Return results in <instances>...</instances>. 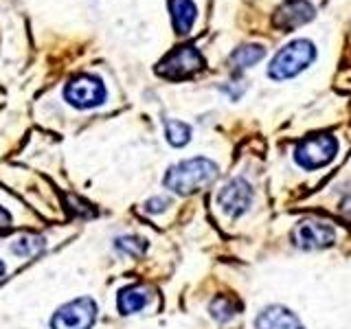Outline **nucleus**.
I'll use <instances>...</instances> for the list:
<instances>
[{
  "mask_svg": "<svg viewBox=\"0 0 351 329\" xmlns=\"http://www.w3.org/2000/svg\"><path fill=\"white\" fill-rule=\"evenodd\" d=\"M217 164L208 158H189L169 167L165 173V186L178 195H189L213 184L217 178Z\"/></svg>",
  "mask_w": 351,
  "mask_h": 329,
  "instance_id": "f257e3e1",
  "label": "nucleus"
},
{
  "mask_svg": "<svg viewBox=\"0 0 351 329\" xmlns=\"http://www.w3.org/2000/svg\"><path fill=\"white\" fill-rule=\"evenodd\" d=\"M316 58V49L312 42L307 40H294L274 55V60L270 62L268 69V77L270 80H290V77H296L301 71H305Z\"/></svg>",
  "mask_w": 351,
  "mask_h": 329,
  "instance_id": "f03ea898",
  "label": "nucleus"
},
{
  "mask_svg": "<svg viewBox=\"0 0 351 329\" xmlns=\"http://www.w3.org/2000/svg\"><path fill=\"white\" fill-rule=\"evenodd\" d=\"M204 69V58L195 47L186 44V47H178L171 53H167L158 62L156 73L165 80H186V77L195 75L197 71Z\"/></svg>",
  "mask_w": 351,
  "mask_h": 329,
  "instance_id": "7ed1b4c3",
  "label": "nucleus"
},
{
  "mask_svg": "<svg viewBox=\"0 0 351 329\" xmlns=\"http://www.w3.org/2000/svg\"><path fill=\"white\" fill-rule=\"evenodd\" d=\"M336 151H338V141L332 134H316L310 138H303L294 147V160L303 169H318L325 167L327 162H332Z\"/></svg>",
  "mask_w": 351,
  "mask_h": 329,
  "instance_id": "20e7f679",
  "label": "nucleus"
},
{
  "mask_svg": "<svg viewBox=\"0 0 351 329\" xmlns=\"http://www.w3.org/2000/svg\"><path fill=\"white\" fill-rule=\"evenodd\" d=\"M64 97L71 106L88 110V108H97L106 101V86L99 77L93 75H77L66 84L64 88Z\"/></svg>",
  "mask_w": 351,
  "mask_h": 329,
  "instance_id": "39448f33",
  "label": "nucleus"
},
{
  "mask_svg": "<svg viewBox=\"0 0 351 329\" xmlns=\"http://www.w3.org/2000/svg\"><path fill=\"white\" fill-rule=\"evenodd\" d=\"M97 321V303L88 296L62 305L51 318L53 329H90Z\"/></svg>",
  "mask_w": 351,
  "mask_h": 329,
  "instance_id": "423d86ee",
  "label": "nucleus"
},
{
  "mask_svg": "<svg viewBox=\"0 0 351 329\" xmlns=\"http://www.w3.org/2000/svg\"><path fill=\"white\" fill-rule=\"evenodd\" d=\"M334 239V228L325 222H316V219H307V222L296 224V228L292 230V244L301 250H321L332 246Z\"/></svg>",
  "mask_w": 351,
  "mask_h": 329,
  "instance_id": "0eeeda50",
  "label": "nucleus"
},
{
  "mask_svg": "<svg viewBox=\"0 0 351 329\" xmlns=\"http://www.w3.org/2000/svg\"><path fill=\"white\" fill-rule=\"evenodd\" d=\"M250 202H252V186L244 178L230 180L217 193V204L228 217H239L241 213H246Z\"/></svg>",
  "mask_w": 351,
  "mask_h": 329,
  "instance_id": "6e6552de",
  "label": "nucleus"
},
{
  "mask_svg": "<svg viewBox=\"0 0 351 329\" xmlns=\"http://www.w3.org/2000/svg\"><path fill=\"white\" fill-rule=\"evenodd\" d=\"M314 18V7L307 0H285V3L277 9L272 22L274 27L281 31H290L296 27H303L305 22Z\"/></svg>",
  "mask_w": 351,
  "mask_h": 329,
  "instance_id": "1a4fd4ad",
  "label": "nucleus"
},
{
  "mask_svg": "<svg viewBox=\"0 0 351 329\" xmlns=\"http://www.w3.org/2000/svg\"><path fill=\"white\" fill-rule=\"evenodd\" d=\"M255 329H303V325L288 307L270 305L257 316Z\"/></svg>",
  "mask_w": 351,
  "mask_h": 329,
  "instance_id": "9d476101",
  "label": "nucleus"
},
{
  "mask_svg": "<svg viewBox=\"0 0 351 329\" xmlns=\"http://www.w3.org/2000/svg\"><path fill=\"white\" fill-rule=\"evenodd\" d=\"M169 11H171V22L178 36H186L193 29V22L197 16V9L191 0H169Z\"/></svg>",
  "mask_w": 351,
  "mask_h": 329,
  "instance_id": "9b49d317",
  "label": "nucleus"
},
{
  "mask_svg": "<svg viewBox=\"0 0 351 329\" xmlns=\"http://www.w3.org/2000/svg\"><path fill=\"white\" fill-rule=\"evenodd\" d=\"M149 303V290L143 288V285H130V288H123L119 292V312L121 314H136L141 312L143 307Z\"/></svg>",
  "mask_w": 351,
  "mask_h": 329,
  "instance_id": "f8f14e48",
  "label": "nucleus"
},
{
  "mask_svg": "<svg viewBox=\"0 0 351 329\" xmlns=\"http://www.w3.org/2000/svg\"><path fill=\"white\" fill-rule=\"evenodd\" d=\"M263 55H266V49L259 47V44H246V47L235 49L228 62H230V66H233L235 71H246V69H250L252 64H257L259 60H263Z\"/></svg>",
  "mask_w": 351,
  "mask_h": 329,
  "instance_id": "ddd939ff",
  "label": "nucleus"
},
{
  "mask_svg": "<svg viewBox=\"0 0 351 329\" xmlns=\"http://www.w3.org/2000/svg\"><path fill=\"white\" fill-rule=\"evenodd\" d=\"M239 310H241V305L237 303V299H233V296H226V294L217 296V299L211 303V307H208L211 316L219 323H226V321H230V318H235Z\"/></svg>",
  "mask_w": 351,
  "mask_h": 329,
  "instance_id": "4468645a",
  "label": "nucleus"
},
{
  "mask_svg": "<svg viewBox=\"0 0 351 329\" xmlns=\"http://www.w3.org/2000/svg\"><path fill=\"white\" fill-rule=\"evenodd\" d=\"M165 134H167V141L173 147H182L191 141V127L182 123V121L167 119L165 121Z\"/></svg>",
  "mask_w": 351,
  "mask_h": 329,
  "instance_id": "2eb2a0df",
  "label": "nucleus"
},
{
  "mask_svg": "<svg viewBox=\"0 0 351 329\" xmlns=\"http://www.w3.org/2000/svg\"><path fill=\"white\" fill-rule=\"evenodd\" d=\"M44 250V239L36 237V235H25V237H18L14 244H11V252L18 257H33L38 252Z\"/></svg>",
  "mask_w": 351,
  "mask_h": 329,
  "instance_id": "dca6fc26",
  "label": "nucleus"
},
{
  "mask_svg": "<svg viewBox=\"0 0 351 329\" xmlns=\"http://www.w3.org/2000/svg\"><path fill=\"white\" fill-rule=\"evenodd\" d=\"M114 246L119 252H123V255H130V257H141V255H145V250H147V241L145 239H141V237H117L114 241Z\"/></svg>",
  "mask_w": 351,
  "mask_h": 329,
  "instance_id": "f3484780",
  "label": "nucleus"
},
{
  "mask_svg": "<svg viewBox=\"0 0 351 329\" xmlns=\"http://www.w3.org/2000/svg\"><path fill=\"white\" fill-rule=\"evenodd\" d=\"M167 200H165V197H152V200H147L145 202V211L147 213H162L165 208H167Z\"/></svg>",
  "mask_w": 351,
  "mask_h": 329,
  "instance_id": "a211bd4d",
  "label": "nucleus"
},
{
  "mask_svg": "<svg viewBox=\"0 0 351 329\" xmlns=\"http://www.w3.org/2000/svg\"><path fill=\"white\" fill-rule=\"evenodd\" d=\"M11 228V215L5 206H0V230H7Z\"/></svg>",
  "mask_w": 351,
  "mask_h": 329,
  "instance_id": "6ab92c4d",
  "label": "nucleus"
},
{
  "mask_svg": "<svg viewBox=\"0 0 351 329\" xmlns=\"http://www.w3.org/2000/svg\"><path fill=\"white\" fill-rule=\"evenodd\" d=\"M340 215H343L347 222H351V195L347 197L343 204H340Z\"/></svg>",
  "mask_w": 351,
  "mask_h": 329,
  "instance_id": "aec40b11",
  "label": "nucleus"
},
{
  "mask_svg": "<svg viewBox=\"0 0 351 329\" xmlns=\"http://www.w3.org/2000/svg\"><path fill=\"white\" fill-rule=\"evenodd\" d=\"M5 272H7V270H5V263H3V261H0V281H3V279H5Z\"/></svg>",
  "mask_w": 351,
  "mask_h": 329,
  "instance_id": "412c9836",
  "label": "nucleus"
}]
</instances>
